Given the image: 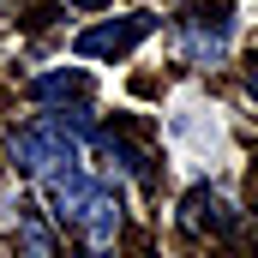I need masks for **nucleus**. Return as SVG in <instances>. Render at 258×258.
Wrapping results in <instances>:
<instances>
[{"mask_svg": "<svg viewBox=\"0 0 258 258\" xmlns=\"http://www.w3.org/2000/svg\"><path fill=\"white\" fill-rule=\"evenodd\" d=\"M228 42H234V6H222V0L198 6L174 24V60H186V66H216L228 54Z\"/></svg>", "mask_w": 258, "mask_h": 258, "instance_id": "f257e3e1", "label": "nucleus"}, {"mask_svg": "<svg viewBox=\"0 0 258 258\" xmlns=\"http://www.w3.org/2000/svg\"><path fill=\"white\" fill-rule=\"evenodd\" d=\"M12 168L30 180H54L66 168H78V144L66 132H54L48 120H30V126L12 132Z\"/></svg>", "mask_w": 258, "mask_h": 258, "instance_id": "f03ea898", "label": "nucleus"}, {"mask_svg": "<svg viewBox=\"0 0 258 258\" xmlns=\"http://www.w3.org/2000/svg\"><path fill=\"white\" fill-rule=\"evenodd\" d=\"M156 30V12H126V18H114V24H96V30H78V54L84 60H120V54H132L144 36Z\"/></svg>", "mask_w": 258, "mask_h": 258, "instance_id": "7ed1b4c3", "label": "nucleus"}, {"mask_svg": "<svg viewBox=\"0 0 258 258\" xmlns=\"http://www.w3.org/2000/svg\"><path fill=\"white\" fill-rule=\"evenodd\" d=\"M72 228L84 234V246H90V252H108V246H114V234H120V198L96 186L90 204H84V216H78Z\"/></svg>", "mask_w": 258, "mask_h": 258, "instance_id": "20e7f679", "label": "nucleus"}, {"mask_svg": "<svg viewBox=\"0 0 258 258\" xmlns=\"http://www.w3.org/2000/svg\"><path fill=\"white\" fill-rule=\"evenodd\" d=\"M42 186H48V204H54V216H60V222H78V216H84V204H90V192H96V180H90L84 168H66V174L42 180Z\"/></svg>", "mask_w": 258, "mask_h": 258, "instance_id": "39448f33", "label": "nucleus"}, {"mask_svg": "<svg viewBox=\"0 0 258 258\" xmlns=\"http://www.w3.org/2000/svg\"><path fill=\"white\" fill-rule=\"evenodd\" d=\"M84 90H90V78H84L78 66H66V72H42V78H30V96H36V102H60V108H66V96H78V102H84Z\"/></svg>", "mask_w": 258, "mask_h": 258, "instance_id": "423d86ee", "label": "nucleus"}, {"mask_svg": "<svg viewBox=\"0 0 258 258\" xmlns=\"http://www.w3.org/2000/svg\"><path fill=\"white\" fill-rule=\"evenodd\" d=\"M12 246H18V258H54V234L42 228V216H36V210H24V216H18V228H12Z\"/></svg>", "mask_w": 258, "mask_h": 258, "instance_id": "0eeeda50", "label": "nucleus"}, {"mask_svg": "<svg viewBox=\"0 0 258 258\" xmlns=\"http://www.w3.org/2000/svg\"><path fill=\"white\" fill-rule=\"evenodd\" d=\"M246 90H252V96H258V72H252V78H246Z\"/></svg>", "mask_w": 258, "mask_h": 258, "instance_id": "6e6552de", "label": "nucleus"}, {"mask_svg": "<svg viewBox=\"0 0 258 258\" xmlns=\"http://www.w3.org/2000/svg\"><path fill=\"white\" fill-rule=\"evenodd\" d=\"M90 258H102V252H90Z\"/></svg>", "mask_w": 258, "mask_h": 258, "instance_id": "1a4fd4ad", "label": "nucleus"}]
</instances>
